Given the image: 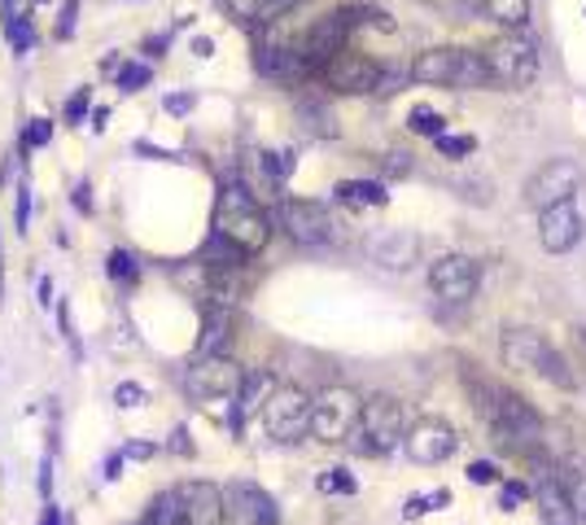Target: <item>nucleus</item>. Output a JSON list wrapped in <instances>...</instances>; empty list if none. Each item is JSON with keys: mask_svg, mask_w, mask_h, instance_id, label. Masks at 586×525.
Wrapping results in <instances>:
<instances>
[{"mask_svg": "<svg viewBox=\"0 0 586 525\" xmlns=\"http://www.w3.org/2000/svg\"><path fill=\"white\" fill-rule=\"evenodd\" d=\"M215 232L228 236L241 254H259L272 241V215L259 206V198L245 184H228L220 189V206H215Z\"/></svg>", "mask_w": 586, "mask_h": 525, "instance_id": "obj_1", "label": "nucleus"}, {"mask_svg": "<svg viewBox=\"0 0 586 525\" xmlns=\"http://www.w3.org/2000/svg\"><path fill=\"white\" fill-rule=\"evenodd\" d=\"M407 438V412L394 394H372L364 398V412H360V425L351 434V451L360 455H390L394 447H403Z\"/></svg>", "mask_w": 586, "mask_h": 525, "instance_id": "obj_2", "label": "nucleus"}, {"mask_svg": "<svg viewBox=\"0 0 586 525\" xmlns=\"http://www.w3.org/2000/svg\"><path fill=\"white\" fill-rule=\"evenodd\" d=\"M504 364H508L513 373H538L543 381H552V385H560V390H574L569 364H565L560 351H556L543 333H534V329H508V333H504Z\"/></svg>", "mask_w": 586, "mask_h": 525, "instance_id": "obj_3", "label": "nucleus"}, {"mask_svg": "<svg viewBox=\"0 0 586 525\" xmlns=\"http://www.w3.org/2000/svg\"><path fill=\"white\" fill-rule=\"evenodd\" d=\"M360 412H364V394L360 390H351V385L320 390L315 403H311V438L324 443V447L351 443V434L360 425Z\"/></svg>", "mask_w": 586, "mask_h": 525, "instance_id": "obj_4", "label": "nucleus"}, {"mask_svg": "<svg viewBox=\"0 0 586 525\" xmlns=\"http://www.w3.org/2000/svg\"><path fill=\"white\" fill-rule=\"evenodd\" d=\"M355 13H360V9H333V13L315 18V22L293 40V53H297V62H302L306 75H311V71H324V67L346 49V36H351V27H355Z\"/></svg>", "mask_w": 586, "mask_h": 525, "instance_id": "obj_5", "label": "nucleus"}, {"mask_svg": "<svg viewBox=\"0 0 586 525\" xmlns=\"http://www.w3.org/2000/svg\"><path fill=\"white\" fill-rule=\"evenodd\" d=\"M311 403L315 394H306L302 385H276L272 398L263 403V430L272 443L281 447H293L311 434Z\"/></svg>", "mask_w": 586, "mask_h": 525, "instance_id": "obj_6", "label": "nucleus"}, {"mask_svg": "<svg viewBox=\"0 0 586 525\" xmlns=\"http://www.w3.org/2000/svg\"><path fill=\"white\" fill-rule=\"evenodd\" d=\"M486 62H491V75H495V88H508V92H521L529 88L538 71H543V58H538V44L521 31H508L499 36L491 49H486Z\"/></svg>", "mask_w": 586, "mask_h": 525, "instance_id": "obj_7", "label": "nucleus"}, {"mask_svg": "<svg viewBox=\"0 0 586 525\" xmlns=\"http://www.w3.org/2000/svg\"><path fill=\"white\" fill-rule=\"evenodd\" d=\"M583 189V166L574 158H547L529 180H525V206L547 211L556 202H574Z\"/></svg>", "mask_w": 586, "mask_h": 525, "instance_id": "obj_8", "label": "nucleus"}, {"mask_svg": "<svg viewBox=\"0 0 586 525\" xmlns=\"http://www.w3.org/2000/svg\"><path fill=\"white\" fill-rule=\"evenodd\" d=\"M241 381H245V373L228 355H198L189 364V373H184V390L193 398H223V403H232L236 390H241Z\"/></svg>", "mask_w": 586, "mask_h": 525, "instance_id": "obj_9", "label": "nucleus"}, {"mask_svg": "<svg viewBox=\"0 0 586 525\" xmlns=\"http://www.w3.org/2000/svg\"><path fill=\"white\" fill-rule=\"evenodd\" d=\"M455 447H459V434L442 416H421L416 425H407V438H403V451L412 464H442L455 455Z\"/></svg>", "mask_w": 586, "mask_h": 525, "instance_id": "obj_10", "label": "nucleus"}, {"mask_svg": "<svg viewBox=\"0 0 586 525\" xmlns=\"http://www.w3.org/2000/svg\"><path fill=\"white\" fill-rule=\"evenodd\" d=\"M324 83L333 88V92H342V97H364V92H376L381 88V67L372 62V58H364V53H355V49H342L324 71Z\"/></svg>", "mask_w": 586, "mask_h": 525, "instance_id": "obj_11", "label": "nucleus"}, {"mask_svg": "<svg viewBox=\"0 0 586 525\" xmlns=\"http://www.w3.org/2000/svg\"><path fill=\"white\" fill-rule=\"evenodd\" d=\"M477 281H482V272L468 254H442L430 267V290L442 302H468L477 294Z\"/></svg>", "mask_w": 586, "mask_h": 525, "instance_id": "obj_12", "label": "nucleus"}, {"mask_svg": "<svg viewBox=\"0 0 586 525\" xmlns=\"http://www.w3.org/2000/svg\"><path fill=\"white\" fill-rule=\"evenodd\" d=\"M281 220L297 245H329L333 241V215L324 202H311V198H293L281 206Z\"/></svg>", "mask_w": 586, "mask_h": 525, "instance_id": "obj_13", "label": "nucleus"}, {"mask_svg": "<svg viewBox=\"0 0 586 525\" xmlns=\"http://www.w3.org/2000/svg\"><path fill=\"white\" fill-rule=\"evenodd\" d=\"M175 495H180L184 525H228V517H232L228 495H223L215 482H184Z\"/></svg>", "mask_w": 586, "mask_h": 525, "instance_id": "obj_14", "label": "nucleus"}, {"mask_svg": "<svg viewBox=\"0 0 586 525\" xmlns=\"http://www.w3.org/2000/svg\"><path fill=\"white\" fill-rule=\"evenodd\" d=\"M578 241H583V215L574 202H556L538 211V245L547 254H569Z\"/></svg>", "mask_w": 586, "mask_h": 525, "instance_id": "obj_15", "label": "nucleus"}, {"mask_svg": "<svg viewBox=\"0 0 586 525\" xmlns=\"http://www.w3.org/2000/svg\"><path fill=\"white\" fill-rule=\"evenodd\" d=\"M459 62H464V49H455V44H434V49L416 53V62H412L407 75L416 79V83H430V88H455Z\"/></svg>", "mask_w": 586, "mask_h": 525, "instance_id": "obj_16", "label": "nucleus"}, {"mask_svg": "<svg viewBox=\"0 0 586 525\" xmlns=\"http://www.w3.org/2000/svg\"><path fill=\"white\" fill-rule=\"evenodd\" d=\"M228 508L241 525H276V499L254 482H236L228 491Z\"/></svg>", "mask_w": 586, "mask_h": 525, "instance_id": "obj_17", "label": "nucleus"}, {"mask_svg": "<svg viewBox=\"0 0 586 525\" xmlns=\"http://www.w3.org/2000/svg\"><path fill=\"white\" fill-rule=\"evenodd\" d=\"M416 254H421V236H416V232H403V228L372 241V259H376L385 272H407V267L416 263Z\"/></svg>", "mask_w": 586, "mask_h": 525, "instance_id": "obj_18", "label": "nucleus"}, {"mask_svg": "<svg viewBox=\"0 0 586 525\" xmlns=\"http://www.w3.org/2000/svg\"><path fill=\"white\" fill-rule=\"evenodd\" d=\"M272 390H276L272 373H245L241 390H236V398H232V430H241V421L254 416V412L272 398Z\"/></svg>", "mask_w": 586, "mask_h": 525, "instance_id": "obj_19", "label": "nucleus"}, {"mask_svg": "<svg viewBox=\"0 0 586 525\" xmlns=\"http://www.w3.org/2000/svg\"><path fill=\"white\" fill-rule=\"evenodd\" d=\"M538 522L543 525H583L578 522V513H574V504H569V495H565V486H560V477L538 486Z\"/></svg>", "mask_w": 586, "mask_h": 525, "instance_id": "obj_20", "label": "nucleus"}, {"mask_svg": "<svg viewBox=\"0 0 586 525\" xmlns=\"http://www.w3.org/2000/svg\"><path fill=\"white\" fill-rule=\"evenodd\" d=\"M560 486H565V495H569V504H574L578 522L586 525V455H569V460L560 464Z\"/></svg>", "mask_w": 586, "mask_h": 525, "instance_id": "obj_21", "label": "nucleus"}, {"mask_svg": "<svg viewBox=\"0 0 586 525\" xmlns=\"http://www.w3.org/2000/svg\"><path fill=\"white\" fill-rule=\"evenodd\" d=\"M333 193L342 206H385L390 202L385 184H376V180H342Z\"/></svg>", "mask_w": 586, "mask_h": 525, "instance_id": "obj_22", "label": "nucleus"}, {"mask_svg": "<svg viewBox=\"0 0 586 525\" xmlns=\"http://www.w3.org/2000/svg\"><path fill=\"white\" fill-rule=\"evenodd\" d=\"M228 342H232V320L223 306L206 311V333L198 342V355H228Z\"/></svg>", "mask_w": 586, "mask_h": 525, "instance_id": "obj_23", "label": "nucleus"}, {"mask_svg": "<svg viewBox=\"0 0 586 525\" xmlns=\"http://www.w3.org/2000/svg\"><path fill=\"white\" fill-rule=\"evenodd\" d=\"M482 4V13L491 18V22H499L504 31H521L525 22H529V0H477Z\"/></svg>", "mask_w": 586, "mask_h": 525, "instance_id": "obj_24", "label": "nucleus"}, {"mask_svg": "<svg viewBox=\"0 0 586 525\" xmlns=\"http://www.w3.org/2000/svg\"><path fill=\"white\" fill-rule=\"evenodd\" d=\"M297 119L306 123L311 137H337V119H333V110L320 105V101H302V105H297Z\"/></svg>", "mask_w": 586, "mask_h": 525, "instance_id": "obj_25", "label": "nucleus"}, {"mask_svg": "<svg viewBox=\"0 0 586 525\" xmlns=\"http://www.w3.org/2000/svg\"><path fill=\"white\" fill-rule=\"evenodd\" d=\"M105 272H110V281H114V285H137V281H141V263H137V254H132V250H110Z\"/></svg>", "mask_w": 586, "mask_h": 525, "instance_id": "obj_26", "label": "nucleus"}, {"mask_svg": "<svg viewBox=\"0 0 586 525\" xmlns=\"http://www.w3.org/2000/svg\"><path fill=\"white\" fill-rule=\"evenodd\" d=\"M141 525H184V513H180V495L175 491H166V495H158L153 504H149L145 522Z\"/></svg>", "mask_w": 586, "mask_h": 525, "instance_id": "obj_27", "label": "nucleus"}, {"mask_svg": "<svg viewBox=\"0 0 586 525\" xmlns=\"http://www.w3.org/2000/svg\"><path fill=\"white\" fill-rule=\"evenodd\" d=\"M407 128H412L416 137H434V141H438L442 132H446V119H442L438 110H430V105H416V110L407 114Z\"/></svg>", "mask_w": 586, "mask_h": 525, "instance_id": "obj_28", "label": "nucleus"}, {"mask_svg": "<svg viewBox=\"0 0 586 525\" xmlns=\"http://www.w3.org/2000/svg\"><path fill=\"white\" fill-rule=\"evenodd\" d=\"M4 36H9V49H13V53H27V49L36 44L31 18H22V13H13V9H9V22H4Z\"/></svg>", "mask_w": 586, "mask_h": 525, "instance_id": "obj_29", "label": "nucleus"}, {"mask_svg": "<svg viewBox=\"0 0 586 525\" xmlns=\"http://www.w3.org/2000/svg\"><path fill=\"white\" fill-rule=\"evenodd\" d=\"M320 491H324V495H355L360 486H355V477H351L346 468H324V473H320Z\"/></svg>", "mask_w": 586, "mask_h": 525, "instance_id": "obj_30", "label": "nucleus"}, {"mask_svg": "<svg viewBox=\"0 0 586 525\" xmlns=\"http://www.w3.org/2000/svg\"><path fill=\"white\" fill-rule=\"evenodd\" d=\"M145 385H137V381H119L114 385V403L123 407V412H137V407H145Z\"/></svg>", "mask_w": 586, "mask_h": 525, "instance_id": "obj_31", "label": "nucleus"}, {"mask_svg": "<svg viewBox=\"0 0 586 525\" xmlns=\"http://www.w3.org/2000/svg\"><path fill=\"white\" fill-rule=\"evenodd\" d=\"M149 79H153V71H149L145 62H123V67H119V88H123V92L145 88Z\"/></svg>", "mask_w": 586, "mask_h": 525, "instance_id": "obj_32", "label": "nucleus"}, {"mask_svg": "<svg viewBox=\"0 0 586 525\" xmlns=\"http://www.w3.org/2000/svg\"><path fill=\"white\" fill-rule=\"evenodd\" d=\"M53 141V123L49 119H31L27 132H22V150H44Z\"/></svg>", "mask_w": 586, "mask_h": 525, "instance_id": "obj_33", "label": "nucleus"}, {"mask_svg": "<svg viewBox=\"0 0 586 525\" xmlns=\"http://www.w3.org/2000/svg\"><path fill=\"white\" fill-rule=\"evenodd\" d=\"M306 0H263V9H259V22L267 27V22H281L285 13H293V9H302Z\"/></svg>", "mask_w": 586, "mask_h": 525, "instance_id": "obj_34", "label": "nucleus"}, {"mask_svg": "<svg viewBox=\"0 0 586 525\" xmlns=\"http://www.w3.org/2000/svg\"><path fill=\"white\" fill-rule=\"evenodd\" d=\"M92 114V92L88 88H79L71 101H67V123H79L83 128V119Z\"/></svg>", "mask_w": 586, "mask_h": 525, "instance_id": "obj_35", "label": "nucleus"}, {"mask_svg": "<svg viewBox=\"0 0 586 525\" xmlns=\"http://www.w3.org/2000/svg\"><path fill=\"white\" fill-rule=\"evenodd\" d=\"M468 482H473V486H495V482H499V468H495L491 460H473V464H468Z\"/></svg>", "mask_w": 586, "mask_h": 525, "instance_id": "obj_36", "label": "nucleus"}, {"mask_svg": "<svg viewBox=\"0 0 586 525\" xmlns=\"http://www.w3.org/2000/svg\"><path fill=\"white\" fill-rule=\"evenodd\" d=\"M434 145H438V153H446V158H464V153H473V137H446V132H442Z\"/></svg>", "mask_w": 586, "mask_h": 525, "instance_id": "obj_37", "label": "nucleus"}, {"mask_svg": "<svg viewBox=\"0 0 586 525\" xmlns=\"http://www.w3.org/2000/svg\"><path fill=\"white\" fill-rule=\"evenodd\" d=\"M162 105H166V114H189L193 110V92H171Z\"/></svg>", "mask_w": 586, "mask_h": 525, "instance_id": "obj_38", "label": "nucleus"}, {"mask_svg": "<svg viewBox=\"0 0 586 525\" xmlns=\"http://www.w3.org/2000/svg\"><path fill=\"white\" fill-rule=\"evenodd\" d=\"M27 220H31V193L18 189V232H27Z\"/></svg>", "mask_w": 586, "mask_h": 525, "instance_id": "obj_39", "label": "nucleus"}, {"mask_svg": "<svg viewBox=\"0 0 586 525\" xmlns=\"http://www.w3.org/2000/svg\"><path fill=\"white\" fill-rule=\"evenodd\" d=\"M49 491H53V460L44 455V460H40V495L49 499Z\"/></svg>", "mask_w": 586, "mask_h": 525, "instance_id": "obj_40", "label": "nucleus"}, {"mask_svg": "<svg viewBox=\"0 0 586 525\" xmlns=\"http://www.w3.org/2000/svg\"><path fill=\"white\" fill-rule=\"evenodd\" d=\"M153 443H128V447H123V455H128V460H153Z\"/></svg>", "mask_w": 586, "mask_h": 525, "instance_id": "obj_41", "label": "nucleus"}, {"mask_svg": "<svg viewBox=\"0 0 586 525\" xmlns=\"http://www.w3.org/2000/svg\"><path fill=\"white\" fill-rule=\"evenodd\" d=\"M390 175H403V171H412V153H390Z\"/></svg>", "mask_w": 586, "mask_h": 525, "instance_id": "obj_42", "label": "nucleus"}, {"mask_svg": "<svg viewBox=\"0 0 586 525\" xmlns=\"http://www.w3.org/2000/svg\"><path fill=\"white\" fill-rule=\"evenodd\" d=\"M525 495H529V491H525L521 482H516V486H504V508L513 513V508H516V504H521V499H525Z\"/></svg>", "mask_w": 586, "mask_h": 525, "instance_id": "obj_43", "label": "nucleus"}, {"mask_svg": "<svg viewBox=\"0 0 586 525\" xmlns=\"http://www.w3.org/2000/svg\"><path fill=\"white\" fill-rule=\"evenodd\" d=\"M123 460H128V455H123V451H119V455H110V460H105V482H114V477H123Z\"/></svg>", "mask_w": 586, "mask_h": 525, "instance_id": "obj_44", "label": "nucleus"}, {"mask_svg": "<svg viewBox=\"0 0 586 525\" xmlns=\"http://www.w3.org/2000/svg\"><path fill=\"white\" fill-rule=\"evenodd\" d=\"M74 211H92V189L88 184L74 189Z\"/></svg>", "mask_w": 586, "mask_h": 525, "instance_id": "obj_45", "label": "nucleus"}, {"mask_svg": "<svg viewBox=\"0 0 586 525\" xmlns=\"http://www.w3.org/2000/svg\"><path fill=\"white\" fill-rule=\"evenodd\" d=\"M40 525H62V508H58L53 499L44 504V513H40Z\"/></svg>", "mask_w": 586, "mask_h": 525, "instance_id": "obj_46", "label": "nucleus"}, {"mask_svg": "<svg viewBox=\"0 0 586 525\" xmlns=\"http://www.w3.org/2000/svg\"><path fill=\"white\" fill-rule=\"evenodd\" d=\"M36 290H40V306L49 311V306H53V281H49V276H40V285H36Z\"/></svg>", "mask_w": 586, "mask_h": 525, "instance_id": "obj_47", "label": "nucleus"}, {"mask_svg": "<svg viewBox=\"0 0 586 525\" xmlns=\"http://www.w3.org/2000/svg\"><path fill=\"white\" fill-rule=\"evenodd\" d=\"M193 53H198V58H211V53H215V44H211L206 36H198V40H193Z\"/></svg>", "mask_w": 586, "mask_h": 525, "instance_id": "obj_48", "label": "nucleus"}, {"mask_svg": "<svg viewBox=\"0 0 586 525\" xmlns=\"http://www.w3.org/2000/svg\"><path fill=\"white\" fill-rule=\"evenodd\" d=\"M425 4H434V9H459V4H468V0H425Z\"/></svg>", "mask_w": 586, "mask_h": 525, "instance_id": "obj_49", "label": "nucleus"}, {"mask_svg": "<svg viewBox=\"0 0 586 525\" xmlns=\"http://www.w3.org/2000/svg\"><path fill=\"white\" fill-rule=\"evenodd\" d=\"M105 119H110L105 110H92V132H101V128H105Z\"/></svg>", "mask_w": 586, "mask_h": 525, "instance_id": "obj_50", "label": "nucleus"}, {"mask_svg": "<svg viewBox=\"0 0 586 525\" xmlns=\"http://www.w3.org/2000/svg\"><path fill=\"white\" fill-rule=\"evenodd\" d=\"M36 4H49V0H36Z\"/></svg>", "mask_w": 586, "mask_h": 525, "instance_id": "obj_51", "label": "nucleus"}]
</instances>
